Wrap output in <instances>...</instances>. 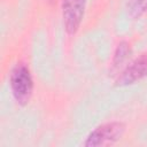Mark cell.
I'll use <instances>...</instances> for the list:
<instances>
[{"instance_id":"obj_3","label":"cell","mask_w":147,"mask_h":147,"mask_svg":"<svg viewBox=\"0 0 147 147\" xmlns=\"http://www.w3.org/2000/svg\"><path fill=\"white\" fill-rule=\"evenodd\" d=\"M86 0H62V17L68 34H75L83 21Z\"/></svg>"},{"instance_id":"obj_5","label":"cell","mask_w":147,"mask_h":147,"mask_svg":"<svg viewBox=\"0 0 147 147\" xmlns=\"http://www.w3.org/2000/svg\"><path fill=\"white\" fill-rule=\"evenodd\" d=\"M127 11L133 18L140 17L147 11V0H129Z\"/></svg>"},{"instance_id":"obj_1","label":"cell","mask_w":147,"mask_h":147,"mask_svg":"<svg viewBox=\"0 0 147 147\" xmlns=\"http://www.w3.org/2000/svg\"><path fill=\"white\" fill-rule=\"evenodd\" d=\"M9 84L11 93L16 102L21 106H25L33 92V80L30 69L24 63H17L10 71Z\"/></svg>"},{"instance_id":"obj_4","label":"cell","mask_w":147,"mask_h":147,"mask_svg":"<svg viewBox=\"0 0 147 147\" xmlns=\"http://www.w3.org/2000/svg\"><path fill=\"white\" fill-rule=\"evenodd\" d=\"M147 76V54H142L132 61L117 77L116 85L126 86L134 84Z\"/></svg>"},{"instance_id":"obj_2","label":"cell","mask_w":147,"mask_h":147,"mask_svg":"<svg viewBox=\"0 0 147 147\" xmlns=\"http://www.w3.org/2000/svg\"><path fill=\"white\" fill-rule=\"evenodd\" d=\"M125 125L122 122H109L95 127L86 138L84 146H105L117 141L124 133Z\"/></svg>"},{"instance_id":"obj_6","label":"cell","mask_w":147,"mask_h":147,"mask_svg":"<svg viewBox=\"0 0 147 147\" xmlns=\"http://www.w3.org/2000/svg\"><path fill=\"white\" fill-rule=\"evenodd\" d=\"M129 53H130L129 45L125 41H122L116 48V52H115V55H114V60H113V67L116 68V67L121 65L126 60Z\"/></svg>"}]
</instances>
